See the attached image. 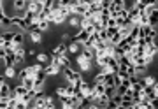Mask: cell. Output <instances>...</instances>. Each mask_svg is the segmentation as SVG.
<instances>
[{
  "instance_id": "6da1fadb",
  "label": "cell",
  "mask_w": 158,
  "mask_h": 109,
  "mask_svg": "<svg viewBox=\"0 0 158 109\" xmlns=\"http://www.w3.org/2000/svg\"><path fill=\"white\" fill-rule=\"evenodd\" d=\"M60 72H63V78L69 81V85H72V86H76V88H79L81 81H83V74H81V72H77V70L72 69V67L62 69Z\"/></svg>"
},
{
  "instance_id": "7a4b0ae2",
  "label": "cell",
  "mask_w": 158,
  "mask_h": 109,
  "mask_svg": "<svg viewBox=\"0 0 158 109\" xmlns=\"http://www.w3.org/2000/svg\"><path fill=\"white\" fill-rule=\"evenodd\" d=\"M76 63H77V72H81V74L90 72L91 67H93V65H91L90 62H86L85 58L81 57V55H77V57H76Z\"/></svg>"
},
{
  "instance_id": "3957f363",
  "label": "cell",
  "mask_w": 158,
  "mask_h": 109,
  "mask_svg": "<svg viewBox=\"0 0 158 109\" xmlns=\"http://www.w3.org/2000/svg\"><path fill=\"white\" fill-rule=\"evenodd\" d=\"M67 44L65 42H60L58 46L53 48V51H51V57H67Z\"/></svg>"
},
{
  "instance_id": "277c9868",
  "label": "cell",
  "mask_w": 158,
  "mask_h": 109,
  "mask_svg": "<svg viewBox=\"0 0 158 109\" xmlns=\"http://www.w3.org/2000/svg\"><path fill=\"white\" fill-rule=\"evenodd\" d=\"M11 92H12V88H11V85H9V81H7L6 85L0 86V100H9Z\"/></svg>"
},
{
  "instance_id": "5b68a950",
  "label": "cell",
  "mask_w": 158,
  "mask_h": 109,
  "mask_svg": "<svg viewBox=\"0 0 158 109\" xmlns=\"http://www.w3.org/2000/svg\"><path fill=\"white\" fill-rule=\"evenodd\" d=\"M42 70H44V74L49 78V76H58L62 69H58V67H55V65L48 63V65H44V67H42Z\"/></svg>"
},
{
  "instance_id": "8992f818",
  "label": "cell",
  "mask_w": 158,
  "mask_h": 109,
  "mask_svg": "<svg viewBox=\"0 0 158 109\" xmlns=\"http://www.w3.org/2000/svg\"><path fill=\"white\" fill-rule=\"evenodd\" d=\"M23 44H25V32H14L12 46H23Z\"/></svg>"
},
{
  "instance_id": "52a82bcc",
  "label": "cell",
  "mask_w": 158,
  "mask_h": 109,
  "mask_svg": "<svg viewBox=\"0 0 158 109\" xmlns=\"http://www.w3.org/2000/svg\"><path fill=\"white\" fill-rule=\"evenodd\" d=\"M79 55L85 58L86 62H90V63L95 62V51H93V49H81V53H79Z\"/></svg>"
},
{
  "instance_id": "ba28073f",
  "label": "cell",
  "mask_w": 158,
  "mask_h": 109,
  "mask_svg": "<svg viewBox=\"0 0 158 109\" xmlns=\"http://www.w3.org/2000/svg\"><path fill=\"white\" fill-rule=\"evenodd\" d=\"M81 44H77V42H70V44H67V53H70V55H79L81 53Z\"/></svg>"
},
{
  "instance_id": "9c48e42d",
  "label": "cell",
  "mask_w": 158,
  "mask_h": 109,
  "mask_svg": "<svg viewBox=\"0 0 158 109\" xmlns=\"http://www.w3.org/2000/svg\"><path fill=\"white\" fill-rule=\"evenodd\" d=\"M34 83H35V79L30 76V78H25V79H21V83H19V85H21L23 88L28 92V90H34Z\"/></svg>"
},
{
  "instance_id": "30bf717a",
  "label": "cell",
  "mask_w": 158,
  "mask_h": 109,
  "mask_svg": "<svg viewBox=\"0 0 158 109\" xmlns=\"http://www.w3.org/2000/svg\"><path fill=\"white\" fill-rule=\"evenodd\" d=\"M2 74L6 76V79L9 81V79H12V78H18V70H16V67H6V70H4Z\"/></svg>"
},
{
  "instance_id": "8fae6325",
  "label": "cell",
  "mask_w": 158,
  "mask_h": 109,
  "mask_svg": "<svg viewBox=\"0 0 158 109\" xmlns=\"http://www.w3.org/2000/svg\"><path fill=\"white\" fill-rule=\"evenodd\" d=\"M34 99H35V90H28V92L21 97V102H25L27 106H28L30 102H34Z\"/></svg>"
},
{
  "instance_id": "7c38bea8",
  "label": "cell",
  "mask_w": 158,
  "mask_h": 109,
  "mask_svg": "<svg viewBox=\"0 0 158 109\" xmlns=\"http://www.w3.org/2000/svg\"><path fill=\"white\" fill-rule=\"evenodd\" d=\"M35 58H37V63H40V65H48L49 63V57H48V53H37L35 55Z\"/></svg>"
},
{
  "instance_id": "4fadbf2b",
  "label": "cell",
  "mask_w": 158,
  "mask_h": 109,
  "mask_svg": "<svg viewBox=\"0 0 158 109\" xmlns=\"http://www.w3.org/2000/svg\"><path fill=\"white\" fill-rule=\"evenodd\" d=\"M0 27L4 30H11V16L4 14V16L0 18Z\"/></svg>"
},
{
  "instance_id": "5bb4252c",
  "label": "cell",
  "mask_w": 158,
  "mask_h": 109,
  "mask_svg": "<svg viewBox=\"0 0 158 109\" xmlns=\"http://www.w3.org/2000/svg\"><path fill=\"white\" fill-rule=\"evenodd\" d=\"M28 37L34 44H40L42 42V34L40 32H32V34H28Z\"/></svg>"
},
{
  "instance_id": "9a60e30c",
  "label": "cell",
  "mask_w": 158,
  "mask_h": 109,
  "mask_svg": "<svg viewBox=\"0 0 158 109\" xmlns=\"http://www.w3.org/2000/svg\"><path fill=\"white\" fill-rule=\"evenodd\" d=\"M141 79H142V83H144V86H146V88H149V86H153L155 83H156L155 76H142Z\"/></svg>"
},
{
  "instance_id": "2e32d148",
  "label": "cell",
  "mask_w": 158,
  "mask_h": 109,
  "mask_svg": "<svg viewBox=\"0 0 158 109\" xmlns=\"http://www.w3.org/2000/svg\"><path fill=\"white\" fill-rule=\"evenodd\" d=\"M44 85H46V79H35V83H34V90H35L37 93L44 92Z\"/></svg>"
},
{
  "instance_id": "e0dca14e",
  "label": "cell",
  "mask_w": 158,
  "mask_h": 109,
  "mask_svg": "<svg viewBox=\"0 0 158 109\" xmlns=\"http://www.w3.org/2000/svg\"><path fill=\"white\" fill-rule=\"evenodd\" d=\"M37 23V30H39L40 34H44L49 30V21H35Z\"/></svg>"
},
{
  "instance_id": "ac0fdd59",
  "label": "cell",
  "mask_w": 158,
  "mask_h": 109,
  "mask_svg": "<svg viewBox=\"0 0 158 109\" xmlns=\"http://www.w3.org/2000/svg\"><path fill=\"white\" fill-rule=\"evenodd\" d=\"M104 85H106V88L114 86V74H106L104 76Z\"/></svg>"
},
{
  "instance_id": "d6986e66",
  "label": "cell",
  "mask_w": 158,
  "mask_h": 109,
  "mask_svg": "<svg viewBox=\"0 0 158 109\" xmlns=\"http://www.w3.org/2000/svg\"><path fill=\"white\" fill-rule=\"evenodd\" d=\"M79 19H81L79 16H72V14H70V16H69V21H67V23L70 25V27H74V28H79Z\"/></svg>"
},
{
  "instance_id": "ffe728a7",
  "label": "cell",
  "mask_w": 158,
  "mask_h": 109,
  "mask_svg": "<svg viewBox=\"0 0 158 109\" xmlns=\"http://www.w3.org/2000/svg\"><path fill=\"white\" fill-rule=\"evenodd\" d=\"M56 97L62 100L63 97H67V93H65V86H58L56 88Z\"/></svg>"
},
{
  "instance_id": "44dd1931",
  "label": "cell",
  "mask_w": 158,
  "mask_h": 109,
  "mask_svg": "<svg viewBox=\"0 0 158 109\" xmlns=\"http://www.w3.org/2000/svg\"><path fill=\"white\" fill-rule=\"evenodd\" d=\"M106 95H107L109 99L114 97V95H116V88H114V86H109V88H106Z\"/></svg>"
},
{
  "instance_id": "7402d4cb",
  "label": "cell",
  "mask_w": 158,
  "mask_h": 109,
  "mask_svg": "<svg viewBox=\"0 0 158 109\" xmlns=\"http://www.w3.org/2000/svg\"><path fill=\"white\" fill-rule=\"evenodd\" d=\"M74 90H76V88H74L72 85L65 86V93H67V97H74Z\"/></svg>"
},
{
  "instance_id": "603a6c76",
  "label": "cell",
  "mask_w": 158,
  "mask_h": 109,
  "mask_svg": "<svg viewBox=\"0 0 158 109\" xmlns=\"http://www.w3.org/2000/svg\"><path fill=\"white\" fill-rule=\"evenodd\" d=\"M104 76L102 72H98V74H95V78H93V83H104Z\"/></svg>"
},
{
  "instance_id": "cb8c5ba5",
  "label": "cell",
  "mask_w": 158,
  "mask_h": 109,
  "mask_svg": "<svg viewBox=\"0 0 158 109\" xmlns=\"http://www.w3.org/2000/svg\"><path fill=\"white\" fill-rule=\"evenodd\" d=\"M111 100H113V102H116L118 106H121V95H118V93H116L114 97H111Z\"/></svg>"
},
{
  "instance_id": "d4e9b609",
  "label": "cell",
  "mask_w": 158,
  "mask_h": 109,
  "mask_svg": "<svg viewBox=\"0 0 158 109\" xmlns=\"http://www.w3.org/2000/svg\"><path fill=\"white\" fill-rule=\"evenodd\" d=\"M14 109H27V104L21 102V100H18V104H16V107Z\"/></svg>"
},
{
  "instance_id": "484cf974",
  "label": "cell",
  "mask_w": 158,
  "mask_h": 109,
  "mask_svg": "<svg viewBox=\"0 0 158 109\" xmlns=\"http://www.w3.org/2000/svg\"><path fill=\"white\" fill-rule=\"evenodd\" d=\"M60 37H62V42H65V40H69V39H70V35H69L67 32H63V34L60 35Z\"/></svg>"
},
{
  "instance_id": "4316f807",
  "label": "cell",
  "mask_w": 158,
  "mask_h": 109,
  "mask_svg": "<svg viewBox=\"0 0 158 109\" xmlns=\"http://www.w3.org/2000/svg\"><path fill=\"white\" fill-rule=\"evenodd\" d=\"M6 83H7L6 76H4V74H0V86H2V85H6Z\"/></svg>"
},
{
  "instance_id": "83f0119b",
  "label": "cell",
  "mask_w": 158,
  "mask_h": 109,
  "mask_svg": "<svg viewBox=\"0 0 158 109\" xmlns=\"http://www.w3.org/2000/svg\"><path fill=\"white\" fill-rule=\"evenodd\" d=\"M4 58H6V49H2V48H0V62H2Z\"/></svg>"
},
{
  "instance_id": "f1b7e54d",
  "label": "cell",
  "mask_w": 158,
  "mask_h": 109,
  "mask_svg": "<svg viewBox=\"0 0 158 109\" xmlns=\"http://www.w3.org/2000/svg\"><path fill=\"white\" fill-rule=\"evenodd\" d=\"M27 55H30V57H35V55H37V51H35V49H27Z\"/></svg>"
},
{
  "instance_id": "f546056e",
  "label": "cell",
  "mask_w": 158,
  "mask_h": 109,
  "mask_svg": "<svg viewBox=\"0 0 158 109\" xmlns=\"http://www.w3.org/2000/svg\"><path fill=\"white\" fill-rule=\"evenodd\" d=\"M86 109H98V106H97V104H93V102H91V104H90V106H88V107H86Z\"/></svg>"
},
{
  "instance_id": "4dcf8cb0",
  "label": "cell",
  "mask_w": 158,
  "mask_h": 109,
  "mask_svg": "<svg viewBox=\"0 0 158 109\" xmlns=\"http://www.w3.org/2000/svg\"><path fill=\"white\" fill-rule=\"evenodd\" d=\"M27 109H37V107H35V106H34V102H30L28 106H27Z\"/></svg>"
},
{
  "instance_id": "1f68e13d",
  "label": "cell",
  "mask_w": 158,
  "mask_h": 109,
  "mask_svg": "<svg viewBox=\"0 0 158 109\" xmlns=\"http://www.w3.org/2000/svg\"><path fill=\"white\" fill-rule=\"evenodd\" d=\"M125 109H135V106H130V107H125Z\"/></svg>"
},
{
  "instance_id": "d6a6232c",
  "label": "cell",
  "mask_w": 158,
  "mask_h": 109,
  "mask_svg": "<svg viewBox=\"0 0 158 109\" xmlns=\"http://www.w3.org/2000/svg\"><path fill=\"white\" fill-rule=\"evenodd\" d=\"M76 109H85V107H83V106H77V107H76Z\"/></svg>"
},
{
  "instance_id": "836d02e7",
  "label": "cell",
  "mask_w": 158,
  "mask_h": 109,
  "mask_svg": "<svg viewBox=\"0 0 158 109\" xmlns=\"http://www.w3.org/2000/svg\"><path fill=\"white\" fill-rule=\"evenodd\" d=\"M153 109H156V107H153Z\"/></svg>"
}]
</instances>
